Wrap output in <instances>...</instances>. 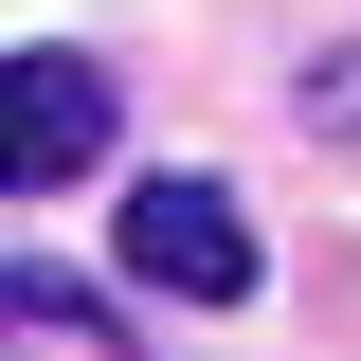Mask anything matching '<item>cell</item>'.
Returning a JSON list of instances; mask_svg holds the SVG:
<instances>
[{"label":"cell","mask_w":361,"mask_h":361,"mask_svg":"<svg viewBox=\"0 0 361 361\" xmlns=\"http://www.w3.org/2000/svg\"><path fill=\"white\" fill-rule=\"evenodd\" d=\"M127 271L163 307H253V217L217 180H127Z\"/></svg>","instance_id":"cell-1"},{"label":"cell","mask_w":361,"mask_h":361,"mask_svg":"<svg viewBox=\"0 0 361 361\" xmlns=\"http://www.w3.org/2000/svg\"><path fill=\"white\" fill-rule=\"evenodd\" d=\"M90 163H109V73L90 54H18V199H54Z\"/></svg>","instance_id":"cell-2"},{"label":"cell","mask_w":361,"mask_h":361,"mask_svg":"<svg viewBox=\"0 0 361 361\" xmlns=\"http://www.w3.org/2000/svg\"><path fill=\"white\" fill-rule=\"evenodd\" d=\"M0 325H37V343H127V307H109V289H73V271H18V289H0Z\"/></svg>","instance_id":"cell-3"},{"label":"cell","mask_w":361,"mask_h":361,"mask_svg":"<svg viewBox=\"0 0 361 361\" xmlns=\"http://www.w3.org/2000/svg\"><path fill=\"white\" fill-rule=\"evenodd\" d=\"M307 145H361V54H307Z\"/></svg>","instance_id":"cell-4"}]
</instances>
